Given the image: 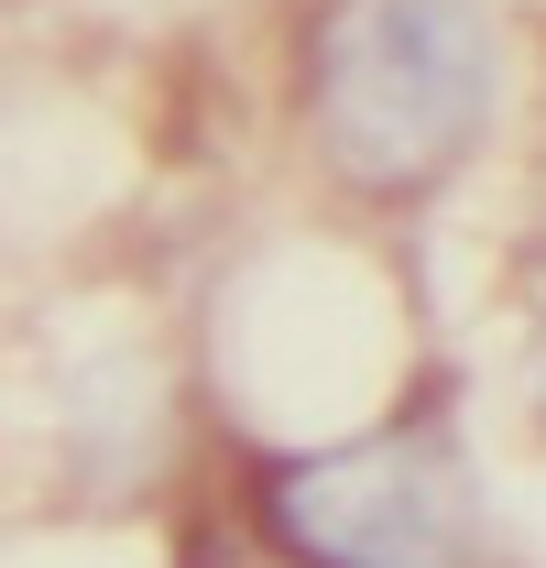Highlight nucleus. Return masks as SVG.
<instances>
[{
	"instance_id": "obj_1",
	"label": "nucleus",
	"mask_w": 546,
	"mask_h": 568,
	"mask_svg": "<svg viewBox=\"0 0 546 568\" xmlns=\"http://www.w3.org/2000/svg\"><path fill=\"white\" fill-rule=\"evenodd\" d=\"M514 33L503 0H306L295 110L361 209H415L471 164L503 121Z\"/></svg>"
},
{
	"instance_id": "obj_2",
	"label": "nucleus",
	"mask_w": 546,
	"mask_h": 568,
	"mask_svg": "<svg viewBox=\"0 0 546 568\" xmlns=\"http://www.w3.org/2000/svg\"><path fill=\"white\" fill-rule=\"evenodd\" d=\"M263 536L295 568H481V503L437 426H361L263 470Z\"/></svg>"
}]
</instances>
